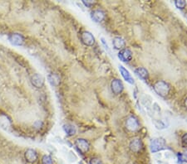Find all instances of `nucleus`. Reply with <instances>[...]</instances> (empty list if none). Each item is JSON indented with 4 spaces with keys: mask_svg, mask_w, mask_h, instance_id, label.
Segmentation results:
<instances>
[{
    "mask_svg": "<svg viewBox=\"0 0 187 164\" xmlns=\"http://www.w3.org/2000/svg\"><path fill=\"white\" fill-rule=\"evenodd\" d=\"M153 88L156 93L161 97H166L170 92V85L164 80H158L156 82Z\"/></svg>",
    "mask_w": 187,
    "mask_h": 164,
    "instance_id": "obj_1",
    "label": "nucleus"
},
{
    "mask_svg": "<svg viewBox=\"0 0 187 164\" xmlns=\"http://www.w3.org/2000/svg\"><path fill=\"white\" fill-rule=\"evenodd\" d=\"M166 141L162 138H153L150 144V148L152 152H157L165 148Z\"/></svg>",
    "mask_w": 187,
    "mask_h": 164,
    "instance_id": "obj_2",
    "label": "nucleus"
},
{
    "mask_svg": "<svg viewBox=\"0 0 187 164\" xmlns=\"http://www.w3.org/2000/svg\"><path fill=\"white\" fill-rule=\"evenodd\" d=\"M139 122L136 117L134 116H130L127 118V119L126 121V128L131 131V132H135L137 129H139Z\"/></svg>",
    "mask_w": 187,
    "mask_h": 164,
    "instance_id": "obj_3",
    "label": "nucleus"
},
{
    "mask_svg": "<svg viewBox=\"0 0 187 164\" xmlns=\"http://www.w3.org/2000/svg\"><path fill=\"white\" fill-rule=\"evenodd\" d=\"M111 88L112 91L115 94H121L124 89V85L122 84V82L121 80L119 79H114L112 80V81L111 83Z\"/></svg>",
    "mask_w": 187,
    "mask_h": 164,
    "instance_id": "obj_4",
    "label": "nucleus"
},
{
    "mask_svg": "<svg viewBox=\"0 0 187 164\" xmlns=\"http://www.w3.org/2000/svg\"><path fill=\"white\" fill-rule=\"evenodd\" d=\"M81 40L83 42V44L86 46H92L95 42V38L89 32H83L81 35Z\"/></svg>",
    "mask_w": 187,
    "mask_h": 164,
    "instance_id": "obj_5",
    "label": "nucleus"
},
{
    "mask_svg": "<svg viewBox=\"0 0 187 164\" xmlns=\"http://www.w3.org/2000/svg\"><path fill=\"white\" fill-rule=\"evenodd\" d=\"M119 59L124 62H128L132 59V52L130 49L128 48H124L119 52L118 53Z\"/></svg>",
    "mask_w": 187,
    "mask_h": 164,
    "instance_id": "obj_6",
    "label": "nucleus"
},
{
    "mask_svg": "<svg viewBox=\"0 0 187 164\" xmlns=\"http://www.w3.org/2000/svg\"><path fill=\"white\" fill-rule=\"evenodd\" d=\"M129 147H130L131 151H132L133 152H139L142 149V142L138 138H133V139L131 141Z\"/></svg>",
    "mask_w": 187,
    "mask_h": 164,
    "instance_id": "obj_7",
    "label": "nucleus"
},
{
    "mask_svg": "<svg viewBox=\"0 0 187 164\" xmlns=\"http://www.w3.org/2000/svg\"><path fill=\"white\" fill-rule=\"evenodd\" d=\"M75 144H76L77 148L80 150L82 152H86L89 150V144L86 139L78 138L75 142Z\"/></svg>",
    "mask_w": 187,
    "mask_h": 164,
    "instance_id": "obj_8",
    "label": "nucleus"
},
{
    "mask_svg": "<svg viewBox=\"0 0 187 164\" xmlns=\"http://www.w3.org/2000/svg\"><path fill=\"white\" fill-rule=\"evenodd\" d=\"M91 17H92V20L95 21L96 23H100L101 21H103L105 18V12L100 9H95L91 12Z\"/></svg>",
    "mask_w": 187,
    "mask_h": 164,
    "instance_id": "obj_9",
    "label": "nucleus"
},
{
    "mask_svg": "<svg viewBox=\"0 0 187 164\" xmlns=\"http://www.w3.org/2000/svg\"><path fill=\"white\" fill-rule=\"evenodd\" d=\"M119 70H120V73L122 74V76L124 78L126 81L128 82L129 84H134V80L132 78V76L130 74V72L123 66H119Z\"/></svg>",
    "mask_w": 187,
    "mask_h": 164,
    "instance_id": "obj_10",
    "label": "nucleus"
},
{
    "mask_svg": "<svg viewBox=\"0 0 187 164\" xmlns=\"http://www.w3.org/2000/svg\"><path fill=\"white\" fill-rule=\"evenodd\" d=\"M112 44L114 48L116 50H122L124 49L125 45H126V42H125L124 39L120 37H116L113 38L112 40Z\"/></svg>",
    "mask_w": 187,
    "mask_h": 164,
    "instance_id": "obj_11",
    "label": "nucleus"
},
{
    "mask_svg": "<svg viewBox=\"0 0 187 164\" xmlns=\"http://www.w3.org/2000/svg\"><path fill=\"white\" fill-rule=\"evenodd\" d=\"M32 83L34 86H36L37 88H40L43 85V83H44V79L43 77L38 74H36L34 76L32 77Z\"/></svg>",
    "mask_w": 187,
    "mask_h": 164,
    "instance_id": "obj_12",
    "label": "nucleus"
},
{
    "mask_svg": "<svg viewBox=\"0 0 187 164\" xmlns=\"http://www.w3.org/2000/svg\"><path fill=\"white\" fill-rule=\"evenodd\" d=\"M135 73L137 75L139 78H141L143 80H146L148 79L149 77V74L147 70L144 67H139L135 70Z\"/></svg>",
    "mask_w": 187,
    "mask_h": 164,
    "instance_id": "obj_13",
    "label": "nucleus"
},
{
    "mask_svg": "<svg viewBox=\"0 0 187 164\" xmlns=\"http://www.w3.org/2000/svg\"><path fill=\"white\" fill-rule=\"evenodd\" d=\"M25 158L29 162H33L37 160L38 158V155L37 152L33 149H28L25 153Z\"/></svg>",
    "mask_w": 187,
    "mask_h": 164,
    "instance_id": "obj_14",
    "label": "nucleus"
},
{
    "mask_svg": "<svg viewBox=\"0 0 187 164\" xmlns=\"http://www.w3.org/2000/svg\"><path fill=\"white\" fill-rule=\"evenodd\" d=\"M10 40H11V41L15 45H21L24 42V38H23V37L19 35V34H17V33L11 35Z\"/></svg>",
    "mask_w": 187,
    "mask_h": 164,
    "instance_id": "obj_15",
    "label": "nucleus"
},
{
    "mask_svg": "<svg viewBox=\"0 0 187 164\" xmlns=\"http://www.w3.org/2000/svg\"><path fill=\"white\" fill-rule=\"evenodd\" d=\"M63 129H64L66 134L69 135V136L74 135L75 134H76V131H77V130H76V128H75L73 125H72V124H65V125L63 126Z\"/></svg>",
    "mask_w": 187,
    "mask_h": 164,
    "instance_id": "obj_16",
    "label": "nucleus"
},
{
    "mask_svg": "<svg viewBox=\"0 0 187 164\" xmlns=\"http://www.w3.org/2000/svg\"><path fill=\"white\" fill-rule=\"evenodd\" d=\"M0 125L3 128H8V127L10 126V120L4 114L0 115Z\"/></svg>",
    "mask_w": 187,
    "mask_h": 164,
    "instance_id": "obj_17",
    "label": "nucleus"
},
{
    "mask_svg": "<svg viewBox=\"0 0 187 164\" xmlns=\"http://www.w3.org/2000/svg\"><path fill=\"white\" fill-rule=\"evenodd\" d=\"M48 79H49V81H50V83L53 85H55V86H57V85H59V83H60L59 77L57 76V75H55V74H53V75L49 76Z\"/></svg>",
    "mask_w": 187,
    "mask_h": 164,
    "instance_id": "obj_18",
    "label": "nucleus"
},
{
    "mask_svg": "<svg viewBox=\"0 0 187 164\" xmlns=\"http://www.w3.org/2000/svg\"><path fill=\"white\" fill-rule=\"evenodd\" d=\"M175 7L179 9H184L186 6V2L184 0H176L175 1Z\"/></svg>",
    "mask_w": 187,
    "mask_h": 164,
    "instance_id": "obj_19",
    "label": "nucleus"
},
{
    "mask_svg": "<svg viewBox=\"0 0 187 164\" xmlns=\"http://www.w3.org/2000/svg\"><path fill=\"white\" fill-rule=\"evenodd\" d=\"M42 164H53V159L51 158V157L45 155V156H43V158H42Z\"/></svg>",
    "mask_w": 187,
    "mask_h": 164,
    "instance_id": "obj_20",
    "label": "nucleus"
},
{
    "mask_svg": "<svg viewBox=\"0 0 187 164\" xmlns=\"http://www.w3.org/2000/svg\"><path fill=\"white\" fill-rule=\"evenodd\" d=\"M90 164H102V161H101L100 158H93L91 159Z\"/></svg>",
    "mask_w": 187,
    "mask_h": 164,
    "instance_id": "obj_21",
    "label": "nucleus"
},
{
    "mask_svg": "<svg viewBox=\"0 0 187 164\" xmlns=\"http://www.w3.org/2000/svg\"><path fill=\"white\" fill-rule=\"evenodd\" d=\"M101 42H102V44H103V46L105 47V49L107 51V52L109 53L111 55V50L109 49V47H108V45H107V43H106V41H105V39H104L103 37L101 38Z\"/></svg>",
    "mask_w": 187,
    "mask_h": 164,
    "instance_id": "obj_22",
    "label": "nucleus"
},
{
    "mask_svg": "<svg viewBox=\"0 0 187 164\" xmlns=\"http://www.w3.org/2000/svg\"><path fill=\"white\" fill-rule=\"evenodd\" d=\"M181 142L184 147H187V134H185L182 138H181Z\"/></svg>",
    "mask_w": 187,
    "mask_h": 164,
    "instance_id": "obj_23",
    "label": "nucleus"
},
{
    "mask_svg": "<svg viewBox=\"0 0 187 164\" xmlns=\"http://www.w3.org/2000/svg\"><path fill=\"white\" fill-rule=\"evenodd\" d=\"M83 3L85 4V6L89 8V7H91L92 5L94 4V2H93V1H83Z\"/></svg>",
    "mask_w": 187,
    "mask_h": 164,
    "instance_id": "obj_24",
    "label": "nucleus"
},
{
    "mask_svg": "<svg viewBox=\"0 0 187 164\" xmlns=\"http://www.w3.org/2000/svg\"><path fill=\"white\" fill-rule=\"evenodd\" d=\"M181 157L182 158V159H184V160L187 161V149L185 151V152L183 154H181Z\"/></svg>",
    "mask_w": 187,
    "mask_h": 164,
    "instance_id": "obj_25",
    "label": "nucleus"
},
{
    "mask_svg": "<svg viewBox=\"0 0 187 164\" xmlns=\"http://www.w3.org/2000/svg\"><path fill=\"white\" fill-rule=\"evenodd\" d=\"M185 107L187 108V98L185 100Z\"/></svg>",
    "mask_w": 187,
    "mask_h": 164,
    "instance_id": "obj_26",
    "label": "nucleus"
}]
</instances>
